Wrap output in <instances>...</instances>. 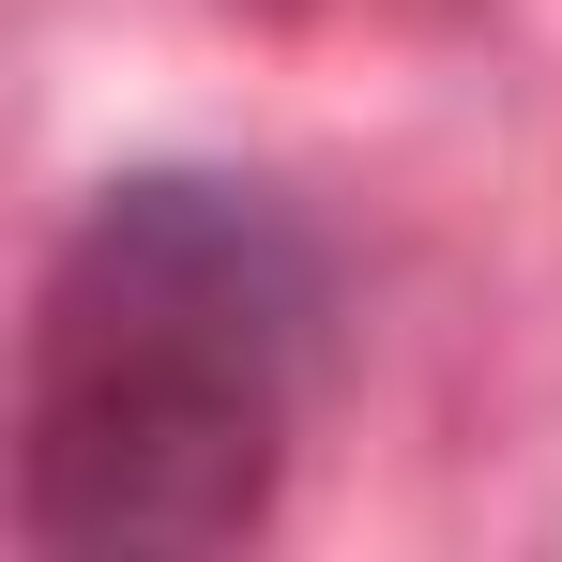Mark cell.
Here are the masks:
<instances>
[{
  "mask_svg": "<svg viewBox=\"0 0 562 562\" xmlns=\"http://www.w3.org/2000/svg\"><path fill=\"white\" fill-rule=\"evenodd\" d=\"M259 15H289V0H259Z\"/></svg>",
  "mask_w": 562,
  "mask_h": 562,
  "instance_id": "obj_2",
  "label": "cell"
},
{
  "mask_svg": "<svg viewBox=\"0 0 562 562\" xmlns=\"http://www.w3.org/2000/svg\"><path fill=\"white\" fill-rule=\"evenodd\" d=\"M304 319H319V244L259 183H213V168L106 183L31 304L15 532L46 562L244 548L289 486Z\"/></svg>",
  "mask_w": 562,
  "mask_h": 562,
  "instance_id": "obj_1",
  "label": "cell"
}]
</instances>
